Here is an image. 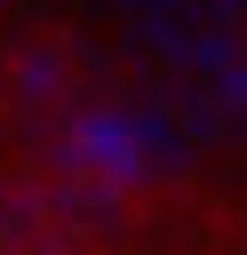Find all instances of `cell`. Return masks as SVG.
Wrapping results in <instances>:
<instances>
[{"instance_id":"cell-1","label":"cell","mask_w":247,"mask_h":255,"mask_svg":"<svg viewBox=\"0 0 247 255\" xmlns=\"http://www.w3.org/2000/svg\"><path fill=\"white\" fill-rule=\"evenodd\" d=\"M167 48H175L183 72L199 80L207 112L231 120V128H247V40L215 16V24H167Z\"/></svg>"}]
</instances>
